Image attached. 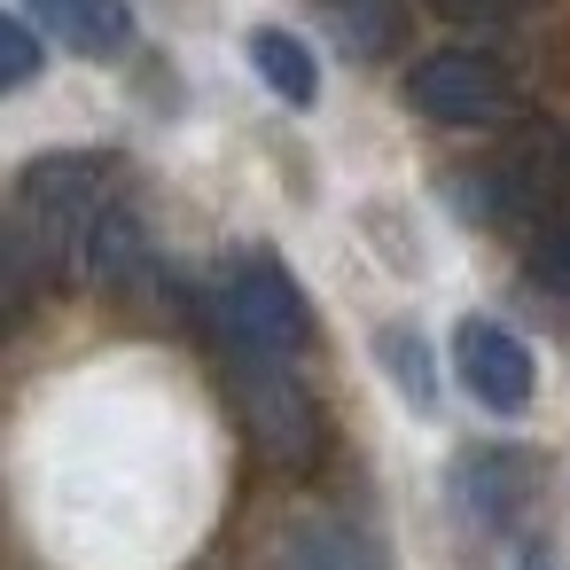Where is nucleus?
I'll use <instances>...</instances> for the list:
<instances>
[{
	"mask_svg": "<svg viewBox=\"0 0 570 570\" xmlns=\"http://www.w3.org/2000/svg\"><path fill=\"white\" fill-rule=\"evenodd\" d=\"M212 321H219L235 367H250V360H274V367H282V360H297L305 336H313V313H305L297 282H289L282 258H266V250H250V258L227 266V282H219V297H212Z\"/></svg>",
	"mask_w": 570,
	"mask_h": 570,
	"instance_id": "nucleus-1",
	"label": "nucleus"
},
{
	"mask_svg": "<svg viewBox=\"0 0 570 570\" xmlns=\"http://www.w3.org/2000/svg\"><path fill=\"white\" fill-rule=\"evenodd\" d=\"M110 157H40V165H24V180H17V227L24 235H48V250L63 258H79L87 250V235L118 212V196H110Z\"/></svg>",
	"mask_w": 570,
	"mask_h": 570,
	"instance_id": "nucleus-2",
	"label": "nucleus"
},
{
	"mask_svg": "<svg viewBox=\"0 0 570 570\" xmlns=\"http://www.w3.org/2000/svg\"><path fill=\"white\" fill-rule=\"evenodd\" d=\"M406 110L430 126H500L515 110V87L500 63H484L469 48H438L406 71Z\"/></svg>",
	"mask_w": 570,
	"mask_h": 570,
	"instance_id": "nucleus-3",
	"label": "nucleus"
},
{
	"mask_svg": "<svg viewBox=\"0 0 570 570\" xmlns=\"http://www.w3.org/2000/svg\"><path fill=\"white\" fill-rule=\"evenodd\" d=\"M453 375L469 383V399L484 414H523L531 406V383H539L531 344L515 328H500V321H461L453 328Z\"/></svg>",
	"mask_w": 570,
	"mask_h": 570,
	"instance_id": "nucleus-4",
	"label": "nucleus"
},
{
	"mask_svg": "<svg viewBox=\"0 0 570 570\" xmlns=\"http://www.w3.org/2000/svg\"><path fill=\"white\" fill-rule=\"evenodd\" d=\"M243 414H250V438L274 453V461H305L313 453V406L297 399V383L274 367V360H250L243 367Z\"/></svg>",
	"mask_w": 570,
	"mask_h": 570,
	"instance_id": "nucleus-5",
	"label": "nucleus"
},
{
	"mask_svg": "<svg viewBox=\"0 0 570 570\" xmlns=\"http://www.w3.org/2000/svg\"><path fill=\"white\" fill-rule=\"evenodd\" d=\"M17 9L48 40H63L71 56H95V63L126 56V40H134V9H126V0H17Z\"/></svg>",
	"mask_w": 570,
	"mask_h": 570,
	"instance_id": "nucleus-6",
	"label": "nucleus"
},
{
	"mask_svg": "<svg viewBox=\"0 0 570 570\" xmlns=\"http://www.w3.org/2000/svg\"><path fill=\"white\" fill-rule=\"evenodd\" d=\"M274 570H383V554L336 515H297L274 539Z\"/></svg>",
	"mask_w": 570,
	"mask_h": 570,
	"instance_id": "nucleus-7",
	"label": "nucleus"
},
{
	"mask_svg": "<svg viewBox=\"0 0 570 570\" xmlns=\"http://www.w3.org/2000/svg\"><path fill=\"white\" fill-rule=\"evenodd\" d=\"M243 56H250V71L289 102V110H313L321 102V63H313V48L297 40V32H282V24H258L250 40H243Z\"/></svg>",
	"mask_w": 570,
	"mask_h": 570,
	"instance_id": "nucleus-8",
	"label": "nucleus"
},
{
	"mask_svg": "<svg viewBox=\"0 0 570 570\" xmlns=\"http://www.w3.org/2000/svg\"><path fill=\"white\" fill-rule=\"evenodd\" d=\"M531 492V461L523 453H469L461 461V508L476 523H508Z\"/></svg>",
	"mask_w": 570,
	"mask_h": 570,
	"instance_id": "nucleus-9",
	"label": "nucleus"
},
{
	"mask_svg": "<svg viewBox=\"0 0 570 570\" xmlns=\"http://www.w3.org/2000/svg\"><path fill=\"white\" fill-rule=\"evenodd\" d=\"M79 266L95 274V282H110V289H126L141 266H149V250H141V227H134V212H110L95 235H87V250H79Z\"/></svg>",
	"mask_w": 570,
	"mask_h": 570,
	"instance_id": "nucleus-10",
	"label": "nucleus"
},
{
	"mask_svg": "<svg viewBox=\"0 0 570 570\" xmlns=\"http://www.w3.org/2000/svg\"><path fill=\"white\" fill-rule=\"evenodd\" d=\"M375 360L391 367V383L406 391V406H438V383H430V352H422V336L414 328H375Z\"/></svg>",
	"mask_w": 570,
	"mask_h": 570,
	"instance_id": "nucleus-11",
	"label": "nucleus"
},
{
	"mask_svg": "<svg viewBox=\"0 0 570 570\" xmlns=\"http://www.w3.org/2000/svg\"><path fill=\"white\" fill-rule=\"evenodd\" d=\"M32 71H40V32H32V17L17 9L9 24H0V79H9V87H32Z\"/></svg>",
	"mask_w": 570,
	"mask_h": 570,
	"instance_id": "nucleus-12",
	"label": "nucleus"
},
{
	"mask_svg": "<svg viewBox=\"0 0 570 570\" xmlns=\"http://www.w3.org/2000/svg\"><path fill=\"white\" fill-rule=\"evenodd\" d=\"M531 282H539V289H554V297H570V219H562V227H547V235L531 243Z\"/></svg>",
	"mask_w": 570,
	"mask_h": 570,
	"instance_id": "nucleus-13",
	"label": "nucleus"
},
{
	"mask_svg": "<svg viewBox=\"0 0 570 570\" xmlns=\"http://www.w3.org/2000/svg\"><path fill=\"white\" fill-rule=\"evenodd\" d=\"M438 17H461V24H492V17H508L515 0H430Z\"/></svg>",
	"mask_w": 570,
	"mask_h": 570,
	"instance_id": "nucleus-14",
	"label": "nucleus"
},
{
	"mask_svg": "<svg viewBox=\"0 0 570 570\" xmlns=\"http://www.w3.org/2000/svg\"><path fill=\"white\" fill-rule=\"evenodd\" d=\"M531 570H547V562H531Z\"/></svg>",
	"mask_w": 570,
	"mask_h": 570,
	"instance_id": "nucleus-15",
	"label": "nucleus"
}]
</instances>
